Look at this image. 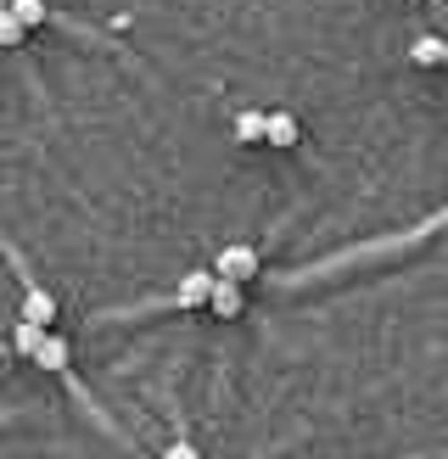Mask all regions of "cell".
Masks as SVG:
<instances>
[{
	"mask_svg": "<svg viewBox=\"0 0 448 459\" xmlns=\"http://www.w3.org/2000/svg\"><path fill=\"white\" fill-rule=\"evenodd\" d=\"M258 247L253 241H230V247H219V258H213V281H230V286H241V281H253L258 274Z\"/></svg>",
	"mask_w": 448,
	"mask_h": 459,
	"instance_id": "obj_1",
	"label": "cell"
},
{
	"mask_svg": "<svg viewBox=\"0 0 448 459\" xmlns=\"http://www.w3.org/2000/svg\"><path fill=\"white\" fill-rule=\"evenodd\" d=\"M22 319L39 325V331H51L56 325V297L45 286H34V281H22Z\"/></svg>",
	"mask_w": 448,
	"mask_h": 459,
	"instance_id": "obj_2",
	"label": "cell"
},
{
	"mask_svg": "<svg viewBox=\"0 0 448 459\" xmlns=\"http://www.w3.org/2000/svg\"><path fill=\"white\" fill-rule=\"evenodd\" d=\"M34 364L45 376H67V364H73V342L56 336V331H45V342L34 348Z\"/></svg>",
	"mask_w": 448,
	"mask_h": 459,
	"instance_id": "obj_3",
	"label": "cell"
},
{
	"mask_svg": "<svg viewBox=\"0 0 448 459\" xmlns=\"http://www.w3.org/2000/svg\"><path fill=\"white\" fill-rule=\"evenodd\" d=\"M263 141L275 146V152H291V146L303 141V124L291 118V112H280V107H275V112H269V118H263Z\"/></svg>",
	"mask_w": 448,
	"mask_h": 459,
	"instance_id": "obj_4",
	"label": "cell"
},
{
	"mask_svg": "<svg viewBox=\"0 0 448 459\" xmlns=\"http://www.w3.org/2000/svg\"><path fill=\"white\" fill-rule=\"evenodd\" d=\"M208 291H213V269H191L185 281H179L174 303H179V308H196V303H208Z\"/></svg>",
	"mask_w": 448,
	"mask_h": 459,
	"instance_id": "obj_5",
	"label": "cell"
},
{
	"mask_svg": "<svg viewBox=\"0 0 448 459\" xmlns=\"http://www.w3.org/2000/svg\"><path fill=\"white\" fill-rule=\"evenodd\" d=\"M241 303H246V297H241V286H230V281H213V291H208V308H213L219 319H236V314H241Z\"/></svg>",
	"mask_w": 448,
	"mask_h": 459,
	"instance_id": "obj_6",
	"label": "cell"
},
{
	"mask_svg": "<svg viewBox=\"0 0 448 459\" xmlns=\"http://www.w3.org/2000/svg\"><path fill=\"white\" fill-rule=\"evenodd\" d=\"M263 118H269L263 107H241V112H236V124H230V129H236V141H263Z\"/></svg>",
	"mask_w": 448,
	"mask_h": 459,
	"instance_id": "obj_7",
	"label": "cell"
},
{
	"mask_svg": "<svg viewBox=\"0 0 448 459\" xmlns=\"http://www.w3.org/2000/svg\"><path fill=\"white\" fill-rule=\"evenodd\" d=\"M6 12L22 22V34H29V29H45V0H6Z\"/></svg>",
	"mask_w": 448,
	"mask_h": 459,
	"instance_id": "obj_8",
	"label": "cell"
},
{
	"mask_svg": "<svg viewBox=\"0 0 448 459\" xmlns=\"http://www.w3.org/2000/svg\"><path fill=\"white\" fill-rule=\"evenodd\" d=\"M39 342H45V331H39V325H29V319H17V325H12V348H17L22 359H34Z\"/></svg>",
	"mask_w": 448,
	"mask_h": 459,
	"instance_id": "obj_9",
	"label": "cell"
},
{
	"mask_svg": "<svg viewBox=\"0 0 448 459\" xmlns=\"http://www.w3.org/2000/svg\"><path fill=\"white\" fill-rule=\"evenodd\" d=\"M409 62H420V67H437V62H443V39H437V34H420V39L409 45Z\"/></svg>",
	"mask_w": 448,
	"mask_h": 459,
	"instance_id": "obj_10",
	"label": "cell"
},
{
	"mask_svg": "<svg viewBox=\"0 0 448 459\" xmlns=\"http://www.w3.org/2000/svg\"><path fill=\"white\" fill-rule=\"evenodd\" d=\"M0 45H6V51H12V45H22V22L6 6H0Z\"/></svg>",
	"mask_w": 448,
	"mask_h": 459,
	"instance_id": "obj_11",
	"label": "cell"
},
{
	"mask_svg": "<svg viewBox=\"0 0 448 459\" xmlns=\"http://www.w3.org/2000/svg\"><path fill=\"white\" fill-rule=\"evenodd\" d=\"M163 459H202V454H196L191 443H168V448H163Z\"/></svg>",
	"mask_w": 448,
	"mask_h": 459,
	"instance_id": "obj_12",
	"label": "cell"
},
{
	"mask_svg": "<svg viewBox=\"0 0 448 459\" xmlns=\"http://www.w3.org/2000/svg\"><path fill=\"white\" fill-rule=\"evenodd\" d=\"M437 67H448V39H443V62H437Z\"/></svg>",
	"mask_w": 448,
	"mask_h": 459,
	"instance_id": "obj_13",
	"label": "cell"
}]
</instances>
